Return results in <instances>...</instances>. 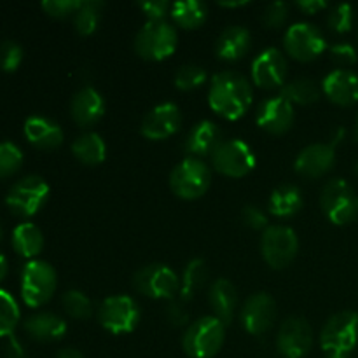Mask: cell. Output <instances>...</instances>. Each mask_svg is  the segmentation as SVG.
<instances>
[{
  "mask_svg": "<svg viewBox=\"0 0 358 358\" xmlns=\"http://www.w3.org/2000/svg\"><path fill=\"white\" fill-rule=\"evenodd\" d=\"M320 345L327 353L348 355L358 345V315L341 311L327 320L320 334Z\"/></svg>",
  "mask_w": 358,
  "mask_h": 358,
  "instance_id": "cell-11",
  "label": "cell"
},
{
  "mask_svg": "<svg viewBox=\"0 0 358 358\" xmlns=\"http://www.w3.org/2000/svg\"><path fill=\"white\" fill-rule=\"evenodd\" d=\"M322 91L336 105L350 107L358 101V76L350 70H334L322 83Z\"/></svg>",
  "mask_w": 358,
  "mask_h": 358,
  "instance_id": "cell-21",
  "label": "cell"
},
{
  "mask_svg": "<svg viewBox=\"0 0 358 358\" xmlns=\"http://www.w3.org/2000/svg\"><path fill=\"white\" fill-rule=\"evenodd\" d=\"M355 136H357V140H358V115H357V122H355Z\"/></svg>",
  "mask_w": 358,
  "mask_h": 358,
  "instance_id": "cell-52",
  "label": "cell"
},
{
  "mask_svg": "<svg viewBox=\"0 0 358 358\" xmlns=\"http://www.w3.org/2000/svg\"><path fill=\"white\" fill-rule=\"evenodd\" d=\"M0 238H2V226H0Z\"/></svg>",
  "mask_w": 358,
  "mask_h": 358,
  "instance_id": "cell-54",
  "label": "cell"
},
{
  "mask_svg": "<svg viewBox=\"0 0 358 358\" xmlns=\"http://www.w3.org/2000/svg\"><path fill=\"white\" fill-rule=\"evenodd\" d=\"M280 96L292 105H311L320 100V87L311 79H294L280 87Z\"/></svg>",
  "mask_w": 358,
  "mask_h": 358,
  "instance_id": "cell-31",
  "label": "cell"
},
{
  "mask_svg": "<svg viewBox=\"0 0 358 358\" xmlns=\"http://www.w3.org/2000/svg\"><path fill=\"white\" fill-rule=\"evenodd\" d=\"M329 28L336 34H346L353 27V7L350 3H338L327 17Z\"/></svg>",
  "mask_w": 358,
  "mask_h": 358,
  "instance_id": "cell-38",
  "label": "cell"
},
{
  "mask_svg": "<svg viewBox=\"0 0 358 358\" xmlns=\"http://www.w3.org/2000/svg\"><path fill=\"white\" fill-rule=\"evenodd\" d=\"M49 198V185L38 175H27L9 189L6 205L17 217H31L45 205Z\"/></svg>",
  "mask_w": 358,
  "mask_h": 358,
  "instance_id": "cell-7",
  "label": "cell"
},
{
  "mask_svg": "<svg viewBox=\"0 0 358 358\" xmlns=\"http://www.w3.org/2000/svg\"><path fill=\"white\" fill-rule=\"evenodd\" d=\"M252 48V35L243 27H229L215 42V55L224 62L241 59Z\"/></svg>",
  "mask_w": 358,
  "mask_h": 358,
  "instance_id": "cell-25",
  "label": "cell"
},
{
  "mask_svg": "<svg viewBox=\"0 0 358 358\" xmlns=\"http://www.w3.org/2000/svg\"><path fill=\"white\" fill-rule=\"evenodd\" d=\"M83 0H44L42 9L52 17H66L79 10Z\"/></svg>",
  "mask_w": 358,
  "mask_h": 358,
  "instance_id": "cell-41",
  "label": "cell"
},
{
  "mask_svg": "<svg viewBox=\"0 0 358 358\" xmlns=\"http://www.w3.org/2000/svg\"><path fill=\"white\" fill-rule=\"evenodd\" d=\"M24 136L38 149H56L63 143V129L58 122L44 115H30L23 126Z\"/></svg>",
  "mask_w": 358,
  "mask_h": 358,
  "instance_id": "cell-22",
  "label": "cell"
},
{
  "mask_svg": "<svg viewBox=\"0 0 358 358\" xmlns=\"http://www.w3.org/2000/svg\"><path fill=\"white\" fill-rule=\"evenodd\" d=\"M62 304L69 317L76 318V320H87L93 315V303L80 290H69L63 294Z\"/></svg>",
  "mask_w": 358,
  "mask_h": 358,
  "instance_id": "cell-35",
  "label": "cell"
},
{
  "mask_svg": "<svg viewBox=\"0 0 358 358\" xmlns=\"http://www.w3.org/2000/svg\"><path fill=\"white\" fill-rule=\"evenodd\" d=\"M320 206L332 224L345 226L353 222L358 215V198L343 178H332L324 185L320 194Z\"/></svg>",
  "mask_w": 358,
  "mask_h": 358,
  "instance_id": "cell-5",
  "label": "cell"
},
{
  "mask_svg": "<svg viewBox=\"0 0 358 358\" xmlns=\"http://www.w3.org/2000/svg\"><path fill=\"white\" fill-rule=\"evenodd\" d=\"M206 80V70L199 65H184L175 73V87L180 91H192L203 86Z\"/></svg>",
  "mask_w": 358,
  "mask_h": 358,
  "instance_id": "cell-37",
  "label": "cell"
},
{
  "mask_svg": "<svg viewBox=\"0 0 358 358\" xmlns=\"http://www.w3.org/2000/svg\"><path fill=\"white\" fill-rule=\"evenodd\" d=\"M171 17L180 28L196 30L208 17V7L199 0H182L171 6Z\"/></svg>",
  "mask_w": 358,
  "mask_h": 358,
  "instance_id": "cell-30",
  "label": "cell"
},
{
  "mask_svg": "<svg viewBox=\"0 0 358 358\" xmlns=\"http://www.w3.org/2000/svg\"><path fill=\"white\" fill-rule=\"evenodd\" d=\"M325 358H346V355H341V353H327Z\"/></svg>",
  "mask_w": 358,
  "mask_h": 358,
  "instance_id": "cell-51",
  "label": "cell"
},
{
  "mask_svg": "<svg viewBox=\"0 0 358 358\" xmlns=\"http://www.w3.org/2000/svg\"><path fill=\"white\" fill-rule=\"evenodd\" d=\"M98 322L112 334H128L140 324V308L129 296L107 297L98 308Z\"/></svg>",
  "mask_w": 358,
  "mask_h": 358,
  "instance_id": "cell-9",
  "label": "cell"
},
{
  "mask_svg": "<svg viewBox=\"0 0 358 358\" xmlns=\"http://www.w3.org/2000/svg\"><path fill=\"white\" fill-rule=\"evenodd\" d=\"M222 143V131L219 126L212 121H201L189 131L185 138V152L192 157L213 156L217 149Z\"/></svg>",
  "mask_w": 358,
  "mask_h": 358,
  "instance_id": "cell-23",
  "label": "cell"
},
{
  "mask_svg": "<svg viewBox=\"0 0 358 358\" xmlns=\"http://www.w3.org/2000/svg\"><path fill=\"white\" fill-rule=\"evenodd\" d=\"M70 114L77 124L90 128L103 117L105 100L94 87L86 86L73 94L70 101Z\"/></svg>",
  "mask_w": 358,
  "mask_h": 358,
  "instance_id": "cell-20",
  "label": "cell"
},
{
  "mask_svg": "<svg viewBox=\"0 0 358 358\" xmlns=\"http://www.w3.org/2000/svg\"><path fill=\"white\" fill-rule=\"evenodd\" d=\"M208 275V268H206V262L203 259H192L185 266L184 275H182L180 292H178L182 303H187V301H191L194 297V294L206 283Z\"/></svg>",
  "mask_w": 358,
  "mask_h": 358,
  "instance_id": "cell-32",
  "label": "cell"
},
{
  "mask_svg": "<svg viewBox=\"0 0 358 358\" xmlns=\"http://www.w3.org/2000/svg\"><path fill=\"white\" fill-rule=\"evenodd\" d=\"M56 290V271L49 262H27L21 271V297L30 308L44 306Z\"/></svg>",
  "mask_w": 358,
  "mask_h": 358,
  "instance_id": "cell-4",
  "label": "cell"
},
{
  "mask_svg": "<svg viewBox=\"0 0 358 358\" xmlns=\"http://www.w3.org/2000/svg\"><path fill=\"white\" fill-rule=\"evenodd\" d=\"M7 269H9V266H7V259H6V255H3L2 252H0V282H2V280L6 278Z\"/></svg>",
  "mask_w": 358,
  "mask_h": 358,
  "instance_id": "cell-49",
  "label": "cell"
},
{
  "mask_svg": "<svg viewBox=\"0 0 358 358\" xmlns=\"http://www.w3.org/2000/svg\"><path fill=\"white\" fill-rule=\"evenodd\" d=\"M23 164V152L13 142H0V178L10 177Z\"/></svg>",
  "mask_w": 358,
  "mask_h": 358,
  "instance_id": "cell-36",
  "label": "cell"
},
{
  "mask_svg": "<svg viewBox=\"0 0 358 358\" xmlns=\"http://www.w3.org/2000/svg\"><path fill=\"white\" fill-rule=\"evenodd\" d=\"M178 44L177 30L166 21H147L135 37V51L147 62L170 58Z\"/></svg>",
  "mask_w": 358,
  "mask_h": 358,
  "instance_id": "cell-3",
  "label": "cell"
},
{
  "mask_svg": "<svg viewBox=\"0 0 358 358\" xmlns=\"http://www.w3.org/2000/svg\"><path fill=\"white\" fill-rule=\"evenodd\" d=\"M303 194L296 185H280L269 196V213L278 219L294 217L303 208Z\"/></svg>",
  "mask_w": 358,
  "mask_h": 358,
  "instance_id": "cell-27",
  "label": "cell"
},
{
  "mask_svg": "<svg viewBox=\"0 0 358 358\" xmlns=\"http://www.w3.org/2000/svg\"><path fill=\"white\" fill-rule=\"evenodd\" d=\"M276 320V303L269 294L257 292L241 308V325L248 334L261 336L273 327Z\"/></svg>",
  "mask_w": 358,
  "mask_h": 358,
  "instance_id": "cell-16",
  "label": "cell"
},
{
  "mask_svg": "<svg viewBox=\"0 0 358 358\" xmlns=\"http://www.w3.org/2000/svg\"><path fill=\"white\" fill-rule=\"evenodd\" d=\"M355 171H357V173H358V161H357V163H355Z\"/></svg>",
  "mask_w": 358,
  "mask_h": 358,
  "instance_id": "cell-53",
  "label": "cell"
},
{
  "mask_svg": "<svg viewBox=\"0 0 358 358\" xmlns=\"http://www.w3.org/2000/svg\"><path fill=\"white\" fill-rule=\"evenodd\" d=\"M20 317L21 313L16 299L7 290L0 289V338L13 336Z\"/></svg>",
  "mask_w": 358,
  "mask_h": 358,
  "instance_id": "cell-34",
  "label": "cell"
},
{
  "mask_svg": "<svg viewBox=\"0 0 358 358\" xmlns=\"http://www.w3.org/2000/svg\"><path fill=\"white\" fill-rule=\"evenodd\" d=\"M212 166L226 177L241 178L255 168V154L243 140H226L213 152Z\"/></svg>",
  "mask_w": 358,
  "mask_h": 358,
  "instance_id": "cell-12",
  "label": "cell"
},
{
  "mask_svg": "<svg viewBox=\"0 0 358 358\" xmlns=\"http://www.w3.org/2000/svg\"><path fill=\"white\" fill-rule=\"evenodd\" d=\"M208 303L213 310V317L219 318L224 325H229L238 306L236 287L226 278L215 280L210 287Z\"/></svg>",
  "mask_w": 358,
  "mask_h": 358,
  "instance_id": "cell-24",
  "label": "cell"
},
{
  "mask_svg": "<svg viewBox=\"0 0 358 358\" xmlns=\"http://www.w3.org/2000/svg\"><path fill=\"white\" fill-rule=\"evenodd\" d=\"M6 357L7 358H24L23 346H21V343L17 341V339L14 338V336H9V338H7Z\"/></svg>",
  "mask_w": 358,
  "mask_h": 358,
  "instance_id": "cell-47",
  "label": "cell"
},
{
  "mask_svg": "<svg viewBox=\"0 0 358 358\" xmlns=\"http://www.w3.org/2000/svg\"><path fill=\"white\" fill-rule=\"evenodd\" d=\"M261 252L273 269H283L296 259L299 240L296 231L287 226H269L262 231Z\"/></svg>",
  "mask_w": 358,
  "mask_h": 358,
  "instance_id": "cell-8",
  "label": "cell"
},
{
  "mask_svg": "<svg viewBox=\"0 0 358 358\" xmlns=\"http://www.w3.org/2000/svg\"><path fill=\"white\" fill-rule=\"evenodd\" d=\"M250 2H247V0H241V2H219V6L222 7H245L248 6Z\"/></svg>",
  "mask_w": 358,
  "mask_h": 358,
  "instance_id": "cell-50",
  "label": "cell"
},
{
  "mask_svg": "<svg viewBox=\"0 0 358 358\" xmlns=\"http://www.w3.org/2000/svg\"><path fill=\"white\" fill-rule=\"evenodd\" d=\"M133 287L140 294L152 299H173L180 292V280L177 273L166 264H149L133 276Z\"/></svg>",
  "mask_w": 358,
  "mask_h": 358,
  "instance_id": "cell-10",
  "label": "cell"
},
{
  "mask_svg": "<svg viewBox=\"0 0 358 358\" xmlns=\"http://www.w3.org/2000/svg\"><path fill=\"white\" fill-rule=\"evenodd\" d=\"M336 163V150L331 143H311L296 157V171L304 178H318Z\"/></svg>",
  "mask_w": 358,
  "mask_h": 358,
  "instance_id": "cell-19",
  "label": "cell"
},
{
  "mask_svg": "<svg viewBox=\"0 0 358 358\" xmlns=\"http://www.w3.org/2000/svg\"><path fill=\"white\" fill-rule=\"evenodd\" d=\"M283 44L287 52L299 62H313L327 48L322 31L311 23L292 24L283 37Z\"/></svg>",
  "mask_w": 358,
  "mask_h": 358,
  "instance_id": "cell-13",
  "label": "cell"
},
{
  "mask_svg": "<svg viewBox=\"0 0 358 358\" xmlns=\"http://www.w3.org/2000/svg\"><path fill=\"white\" fill-rule=\"evenodd\" d=\"M212 171L198 157H185L173 168L170 175V187L182 199H198L208 191Z\"/></svg>",
  "mask_w": 358,
  "mask_h": 358,
  "instance_id": "cell-6",
  "label": "cell"
},
{
  "mask_svg": "<svg viewBox=\"0 0 358 358\" xmlns=\"http://www.w3.org/2000/svg\"><path fill=\"white\" fill-rule=\"evenodd\" d=\"M66 322L55 313H35L24 322V331L42 343L58 341L66 334Z\"/></svg>",
  "mask_w": 358,
  "mask_h": 358,
  "instance_id": "cell-26",
  "label": "cell"
},
{
  "mask_svg": "<svg viewBox=\"0 0 358 358\" xmlns=\"http://www.w3.org/2000/svg\"><path fill=\"white\" fill-rule=\"evenodd\" d=\"M226 338V325L215 317H201L184 332L182 346L191 358H212L220 352Z\"/></svg>",
  "mask_w": 358,
  "mask_h": 358,
  "instance_id": "cell-2",
  "label": "cell"
},
{
  "mask_svg": "<svg viewBox=\"0 0 358 358\" xmlns=\"http://www.w3.org/2000/svg\"><path fill=\"white\" fill-rule=\"evenodd\" d=\"M241 220H243L245 226L255 231H264L266 227H269L268 215L255 205L245 206L243 212H241Z\"/></svg>",
  "mask_w": 358,
  "mask_h": 358,
  "instance_id": "cell-42",
  "label": "cell"
},
{
  "mask_svg": "<svg viewBox=\"0 0 358 358\" xmlns=\"http://www.w3.org/2000/svg\"><path fill=\"white\" fill-rule=\"evenodd\" d=\"M289 17V6L285 2H271L266 6L264 13H262V21L268 28H280Z\"/></svg>",
  "mask_w": 358,
  "mask_h": 358,
  "instance_id": "cell-40",
  "label": "cell"
},
{
  "mask_svg": "<svg viewBox=\"0 0 358 358\" xmlns=\"http://www.w3.org/2000/svg\"><path fill=\"white\" fill-rule=\"evenodd\" d=\"M289 65L283 52L276 48H268L252 63V79L259 87L275 90L285 84Z\"/></svg>",
  "mask_w": 358,
  "mask_h": 358,
  "instance_id": "cell-15",
  "label": "cell"
},
{
  "mask_svg": "<svg viewBox=\"0 0 358 358\" xmlns=\"http://www.w3.org/2000/svg\"><path fill=\"white\" fill-rule=\"evenodd\" d=\"M13 247L21 257L34 259L44 248V234L31 222L17 224L13 231Z\"/></svg>",
  "mask_w": 358,
  "mask_h": 358,
  "instance_id": "cell-28",
  "label": "cell"
},
{
  "mask_svg": "<svg viewBox=\"0 0 358 358\" xmlns=\"http://www.w3.org/2000/svg\"><path fill=\"white\" fill-rule=\"evenodd\" d=\"M313 346V329L310 322L301 317L287 318L280 325L276 336V348L285 358H303L310 353Z\"/></svg>",
  "mask_w": 358,
  "mask_h": 358,
  "instance_id": "cell-14",
  "label": "cell"
},
{
  "mask_svg": "<svg viewBox=\"0 0 358 358\" xmlns=\"http://www.w3.org/2000/svg\"><path fill=\"white\" fill-rule=\"evenodd\" d=\"M56 358H84V355L80 352H77L76 348H63L59 350Z\"/></svg>",
  "mask_w": 358,
  "mask_h": 358,
  "instance_id": "cell-48",
  "label": "cell"
},
{
  "mask_svg": "<svg viewBox=\"0 0 358 358\" xmlns=\"http://www.w3.org/2000/svg\"><path fill=\"white\" fill-rule=\"evenodd\" d=\"M259 128L271 135H283L294 122V107L283 96H271L262 101L255 115Z\"/></svg>",
  "mask_w": 358,
  "mask_h": 358,
  "instance_id": "cell-18",
  "label": "cell"
},
{
  "mask_svg": "<svg viewBox=\"0 0 358 358\" xmlns=\"http://www.w3.org/2000/svg\"><path fill=\"white\" fill-rule=\"evenodd\" d=\"M331 56L334 62L341 63V65H353L357 63V49L353 48L348 42H341V44H336L331 48Z\"/></svg>",
  "mask_w": 358,
  "mask_h": 358,
  "instance_id": "cell-44",
  "label": "cell"
},
{
  "mask_svg": "<svg viewBox=\"0 0 358 358\" xmlns=\"http://www.w3.org/2000/svg\"><path fill=\"white\" fill-rule=\"evenodd\" d=\"M72 154L77 161L87 166L103 163L107 157V145L98 133H84L72 143Z\"/></svg>",
  "mask_w": 358,
  "mask_h": 358,
  "instance_id": "cell-29",
  "label": "cell"
},
{
  "mask_svg": "<svg viewBox=\"0 0 358 358\" xmlns=\"http://www.w3.org/2000/svg\"><path fill=\"white\" fill-rule=\"evenodd\" d=\"M21 59H23V48L16 41L6 38L0 42V69L3 72H14L20 66Z\"/></svg>",
  "mask_w": 358,
  "mask_h": 358,
  "instance_id": "cell-39",
  "label": "cell"
},
{
  "mask_svg": "<svg viewBox=\"0 0 358 358\" xmlns=\"http://www.w3.org/2000/svg\"><path fill=\"white\" fill-rule=\"evenodd\" d=\"M208 103L215 114L227 121L243 117L252 105V86L241 73H215L210 83Z\"/></svg>",
  "mask_w": 358,
  "mask_h": 358,
  "instance_id": "cell-1",
  "label": "cell"
},
{
  "mask_svg": "<svg viewBox=\"0 0 358 358\" xmlns=\"http://www.w3.org/2000/svg\"><path fill=\"white\" fill-rule=\"evenodd\" d=\"M182 124L180 108L175 103H161L147 112L140 131L149 140H164L178 131Z\"/></svg>",
  "mask_w": 358,
  "mask_h": 358,
  "instance_id": "cell-17",
  "label": "cell"
},
{
  "mask_svg": "<svg viewBox=\"0 0 358 358\" xmlns=\"http://www.w3.org/2000/svg\"><path fill=\"white\" fill-rule=\"evenodd\" d=\"M166 317L168 320L173 325H177V327H180V325H184L185 322L189 320V313L184 310V306H182V301L180 303H171L170 306H168Z\"/></svg>",
  "mask_w": 358,
  "mask_h": 358,
  "instance_id": "cell-45",
  "label": "cell"
},
{
  "mask_svg": "<svg viewBox=\"0 0 358 358\" xmlns=\"http://www.w3.org/2000/svg\"><path fill=\"white\" fill-rule=\"evenodd\" d=\"M297 7L306 14H317L318 10H324L327 7V2H324V0H299Z\"/></svg>",
  "mask_w": 358,
  "mask_h": 358,
  "instance_id": "cell-46",
  "label": "cell"
},
{
  "mask_svg": "<svg viewBox=\"0 0 358 358\" xmlns=\"http://www.w3.org/2000/svg\"><path fill=\"white\" fill-rule=\"evenodd\" d=\"M103 2L101 0H83L79 10L73 14V27L79 35H91L100 24Z\"/></svg>",
  "mask_w": 358,
  "mask_h": 358,
  "instance_id": "cell-33",
  "label": "cell"
},
{
  "mask_svg": "<svg viewBox=\"0 0 358 358\" xmlns=\"http://www.w3.org/2000/svg\"><path fill=\"white\" fill-rule=\"evenodd\" d=\"M138 7L147 16V21H164V16L171 13V6L166 0H145L140 2Z\"/></svg>",
  "mask_w": 358,
  "mask_h": 358,
  "instance_id": "cell-43",
  "label": "cell"
}]
</instances>
